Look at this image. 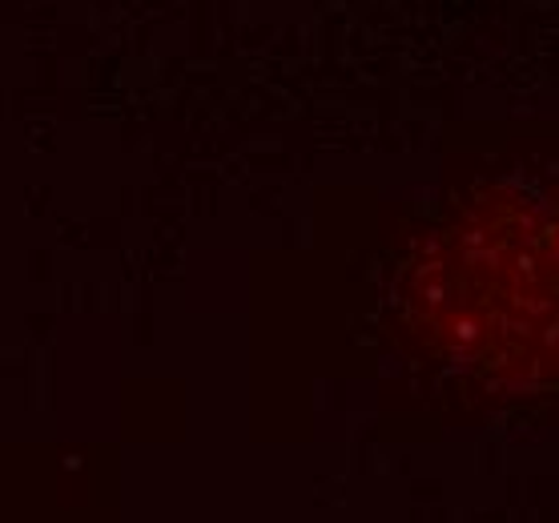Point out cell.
Instances as JSON below:
<instances>
[{"instance_id": "6da1fadb", "label": "cell", "mask_w": 559, "mask_h": 523, "mask_svg": "<svg viewBox=\"0 0 559 523\" xmlns=\"http://www.w3.org/2000/svg\"><path fill=\"white\" fill-rule=\"evenodd\" d=\"M439 331L491 375L559 379V193L499 205L459 234Z\"/></svg>"}]
</instances>
